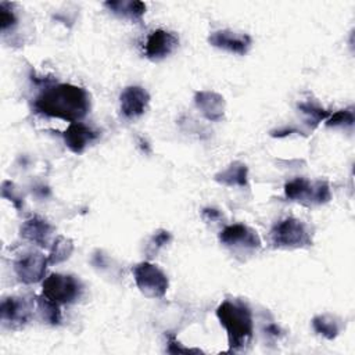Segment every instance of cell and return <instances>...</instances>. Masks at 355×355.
Wrapping results in <instances>:
<instances>
[{
  "label": "cell",
  "instance_id": "6da1fadb",
  "mask_svg": "<svg viewBox=\"0 0 355 355\" xmlns=\"http://www.w3.org/2000/svg\"><path fill=\"white\" fill-rule=\"evenodd\" d=\"M36 114L80 122L90 111V96L86 89L72 83H46L32 103Z\"/></svg>",
  "mask_w": 355,
  "mask_h": 355
},
{
  "label": "cell",
  "instance_id": "7a4b0ae2",
  "mask_svg": "<svg viewBox=\"0 0 355 355\" xmlns=\"http://www.w3.org/2000/svg\"><path fill=\"white\" fill-rule=\"evenodd\" d=\"M215 313L227 334V352L243 351L254 336L252 312L247 302L243 300H225Z\"/></svg>",
  "mask_w": 355,
  "mask_h": 355
},
{
  "label": "cell",
  "instance_id": "3957f363",
  "mask_svg": "<svg viewBox=\"0 0 355 355\" xmlns=\"http://www.w3.org/2000/svg\"><path fill=\"white\" fill-rule=\"evenodd\" d=\"M269 241L275 248L295 250L312 245L308 226L297 218H286L273 225L269 232Z\"/></svg>",
  "mask_w": 355,
  "mask_h": 355
},
{
  "label": "cell",
  "instance_id": "277c9868",
  "mask_svg": "<svg viewBox=\"0 0 355 355\" xmlns=\"http://www.w3.org/2000/svg\"><path fill=\"white\" fill-rule=\"evenodd\" d=\"M284 196L305 205H320L330 201L331 191L326 180L311 182L305 178H295L284 184Z\"/></svg>",
  "mask_w": 355,
  "mask_h": 355
},
{
  "label": "cell",
  "instance_id": "5b68a950",
  "mask_svg": "<svg viewBox=\"0 0 355 355\" xmlns=\"http://www.w3.org/2000/svg\"><path fill=\"white\" fill-rule=\"evenodd\" d=\"M42 288V295L58 305L75 302L83 291V286L79 279L72 275L62 273H51L47 276L43 280Z\"/></svg>",
  "mask_w": 355,
  "mask_h": 355
},
{
  "label": "cell",
  "instance_id": "8992f818",
  "mask_svg": "<svg viewBox=\"0 0 355 355\" xmlns=\"http://www.w3.org/2000/svg\"><path fill=\"white\" fill-rule=\"evenodd\" d=\"M133 279L140 293L147 298H162L169 287L166 275L151 262H140L133 269Z\"/></svg>",
  "mask_w": 355,
  "mask_h": 355
},
{
  "label": "cell",
  "instance_id": "52a82bcc",
  "mask_svg": "<svg viewBox=\"0 0 355 355\" xmlns=\"http://www.w3.org/2000/svg\"><path fill=\"white\" fill-rule=\"evenodd\" d=\"M219 241L225 247L240 254L255 252L262 245L258 233L243 223L225 226L219 233Z\"/></svg>",
  "mask_w": 355,
  "mask_h": 355
},
{
  "label": "cell",
  "instance_id": "ba28073f",
  "mask_svg": "<svg viewBox=\"0 0 355 355\" xmlns=\"http://www.w3.org/2000/svg\"><path fill=\"white\" fill-rule=\"evenodd\" d=\"M33 315V301L25 297L10 295L3 298L0 305V319L7 327H21Z\"/></svg>",
  "mask_w": 355,
  "mask_h": 355
},
{
  "label": "cell",
  "instance_id": "9c48e42d",
  "mask_svg": "<svg viewBox=\"0 0 355 355\" xmlns=\"http://www.w3.org/2000/svg\"><path fill=\"white\" fill-rule=\"evenodd\" d=\"M49 258L40 251H31L14 262L17 279L24 284H33L44 277Z\"/></svg>",
  "mask_w": 355,
  "mask_h": 355
},
{
  "label": "cell",
  "instance_id": "30bf717a",
  "mask_svg": "<svg viewBox=\"0 0 355 355\" xmlns=\"http://www.w3.org/2000/svg\"><path fill=\"white\" fill-rule=\"evenodd\" d=\"M179 46V37L169 31H153L144 43V54L151 61H159L171 55Z\"/></svg>",
  "mask_w": 355,
  "mask_h": 355
},
{
  "label": "cell",
  "instance_id": "8fae6325",
  "mask_svg": "<svg viewBox=\"0 0 355 355\" xmlns=\"http://www.w3.org/2000/svg\"><path fill=\"white\" fill-rule=\"evenodd\" d=\"M119 103L122 115L126 119L133 121L140 118L148 110L150 94L141 86H128L122 90L119 96Z\"/></svg>",
  "mask_w": 355,
  "mask_h": 355
},
{
  "label": "cell",
  "instance_id": "7c38bea8",
  "mask_svg": "<svg viewBox=\"0 0 355 355\" xmlns=\"http://www.w3.org/2000/svg\"><path fill=\"white\" fill-rule=\"evenodd\" d=\"M208 43L232 54L244 55L248 53L252 39L247 33H237L230 29L215 31L208 36Z\"/></svg>",
  "mask_w": 355,
  "mask_h": 355
},
{
  "label": "cell",
  "instance_id": "4fadbf2b",
  "mask_svg": "<svg viewBox=\"0 0 355 355\" xmlns=\"http://www.w3.org/2000/svg\"><path fill=\"white\" fill-rule=\"evenodd\" d=\"M19 234L22 239L42 247V248H50L53 244V234L54 227L42 216L33 215L29 219H26L21 227Z\"/></svg>",
  "mask_w": 355,
  "mask_h": 355
},
{
  "label": "cell",
  "instance_id": "5bb4252c",
  "mask_svg": "<svg viewBox=\"0 0 355 355\" xmlns=\"http://www.w3.org/2000/svg\"><path fill=\"white\" fill-rule=\"evenodd\" d=\"M65 146L73 154H82L92 143L100 137V132L83 122H72L62 133Z\"/></svg>",
  "mask_w": 355,
  "mask_h": 355
},
{
  "label": "cell",
  "instance_id": "9a60e30c",
  "mask_svg": "<svg viewBox=\"0 0 355 355\" xmlns=\"http://www.w3.org/2000/svg\"><path fill=\"white\" fill-rule=\"evenodd\" d=\"M194 104L205 119L219 122L225 118L226 103L222 94L212 90H200L194 93Z\"/></svg>",
  "mask_w": 355,
  "mask_h": 355
},
{
  "label": "cell",
  "instance_id": "2e32d148",
  "mask_svg": "<svg viewBox=\"0 0 355 355\" xmlns=\"http://www.w3.org/2000/svg\"><path fill=\"white\" fill-rule=\"evenodd\" d=\"M219 184L226 187H247L248 184V166L244 162L234 161L225 169L218 172L214 178Z\"/></svg>",
  "mask_w": 355,
  "mask_h": 355
},
{
  "label": "cell",
  "instance_id": "e0dca14e",
  "mask_svg": "<svg viewBox=\"0 0 355 355\" xmlns=\"http://www.w3.org/2000/svg\"><path fill=\"white\" fill-rule=\"evenodd\" d=\"M104 7H107L114 15L129 21H140L146 12V4L137 0L105 1Z\"/></svg>",
  "mask_w": 355,
  "mask_h": 355
},
{
  "label": "cell",
  "instance_id": "ac0fdd59",
  "mask_svg": "<svg viewBox=\"0 0 355 355\" xmlns=\"http://www.w3.org/2000/svg\"><path fill=\"white\" fill-rule=\"evenodd\" d=\"M312 327L319 336L327 340H333L338 336L341 330V320L330 313H323L312 319Z\"/></svg>",
  "mask_w": 355,
  "mask_h": 355
},
{
  "label": "cell",
  "instance_id": "d6986e66",
  "mask_svg": "<svg viewBox=\"0 0 355 355\" xmlns=\"http://www.w3.org/2000/svg\"><path fill=\"white\" fill-rule=\"evenodd\" d=\"M73 252V241L64 236H57L50 245V252L47 255L49 265H57L67 261Z\"/></svg>",
  "mask_w": 355,
  "mask_h": 355
},
{
  "label": "cell",
  "instance_id": "ffe728a7",
  "mask_svg": "<svg viewBox=\"0 0 355 355\" xmlns=\"http://www.w3.org/2000/svg\"><path fill=\"white\" fill-rule=\"evenodd\" d=\"M36 305H37V312L42 318V320H44L49 324H60L62 315H61V309L60 305L47 300L44 295H37L36 297Z\"/></svg>",
  "mask_w": 355,
  "mask_h": 355
},
{
  "label": "cell",
  "instance_id": "44dd1931",
  "mask_svg": "<svg viewBox=\"0 0 355 355\" xmlns=\"http://www.w3.org/2000/svg\"><path fill=\"white\" fill-rule=\"evenodd\" d=\"M298 110L305 116V122L309 125L311 129L316 128L322 121H326L330 115L324 108H322L319 104L313 101L298 103Z\"/></svg>",
  "mask_w": 355,
  "mask_h": 355
},
{
  "label": "cell",
  "instance_id": "7402d4cb",
  "mask_svg": "<svg viewBox=\"0 0 355 355\" xmlns=\"http://www.w3.org/2000/svg\"><path fill=\"white\" fill-rule=\"evenodd\" d=\"M354 122H355L354 110L345 108V110H340V111L329 115V118L326 119V126L347 129V128H352Z\"/></svg>",
  "mask_w": 355,
  "mask_h": 355
},
{
  "label": "cell",
  "instance_id": "603a6c76",
  "mask_svg": "<svg viewBox=\"0 0 355 355\" xmlns=\"http://www.w3.org/2000/svg\"><path fill=\"white\" fill-rule=\"evenodd\" d=\"M172 241V234L168 230L159 229L157 232H154V234L151 236V239L147 243L146 247V254L148 257H154L161 248H164L165 245H168Z\"/></svg>",
  "mask_w": 355,
  "mask_h": 355
},
{
  "label": "cell",
  "instance_id": "cb8c5ba5",
  "mask_svg": "<svg viewBox=\"0 0 355 355\" xmlns=\"http://www.w3.org/2000/svg\"><path fill=\"white\" fill-rule=\"evenodd\" d=\"M17 15L12 10V4L7 1H0V29L3 33L10 31L17 25Z\"/></svg>",
  "mask_w": 355,
  "mask_h": 355
},
{
  "label": "cell",
  "instance_id": "d4e9b609",
  "mask_svg": "<svg viewBox=\"0 0 355 355\" xmlns=\"http://www.w3.org/2000/svg\"><path fill=\"white\" fill-rule=\"evenodd\" d=\"M1 197L8 200L10 202L14 204V207L17 209H21L22 208V204H24V197L19 191V189L10 180H4L1 183Z\"/></svg>",
  "mask_w": 355,
  "mask_h": 355
},
{
  "label": "cell",
  "instance_id": "484cf974",
  "mask_svg": "<svg viewBox=\"0 0 355 355\" xmlns=\"http://www.w3.org/2000/svg\"><path fill=\"white\" fill-rule=\"evenodd\" d=\"M166 352L169 354H202L198 348H186L183 347L175 337V334L168 333L166 334Z\"/></svg>",
  "mask_w": 355,
  "mask_h": 355
},
{
  "label": "cell",
  "instance_id": "4316f807",
  "mask_svg": "<svg viewBox=\"0 0 355 355\" xmlns=\"http://www.w3.org/2000/svg\"><path fill=\"white\" fill-rule=\"evenodd\" d=\"M201 216H202V219L204 220H207V222H214V220H219V219H222L223 218V214L219 211V209H216V208H209V207H207V208H204L202 211H201Z\"/></svg>",
  "mask_w": 355,
  "mask_h": 355
},
{
  "label": "cell",
  "instance_id": "83f0119b",
  "mask_svg": "<svg viewBox=\"0 0 355 355\" xmlns=\"http://www.w3.org/2000/svg\"><path fill=\"white\" fill-rule=\"evenodd\" d=\"M265 331H266L268 336H270V337H273V338H279V337L283 334L282 329H280L276 323H269V324L265 327Z\"/></svg>",
  "mask_w": 355,
  "mask_h": 355
}]
</instances>
